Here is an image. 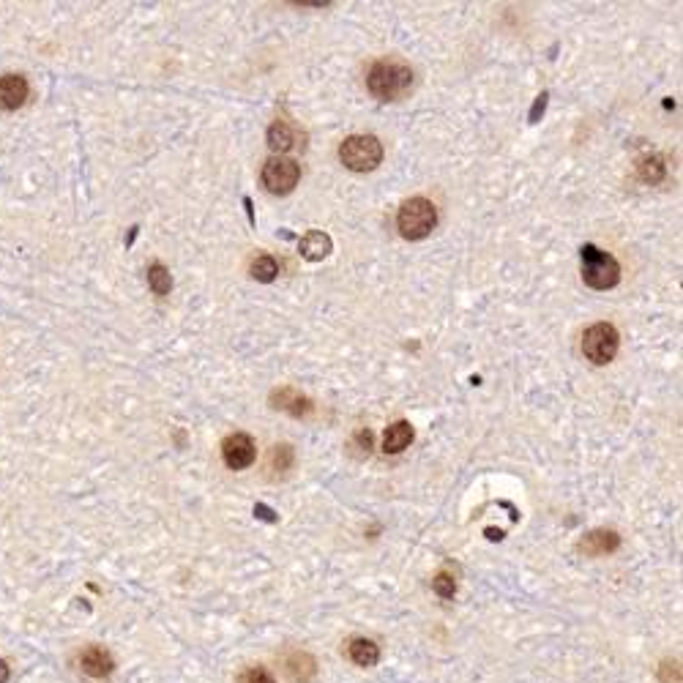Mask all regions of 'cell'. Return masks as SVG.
<instances>
[{"label":"cell","instance_id":"30bf717a","mask_svg":"<svg viewBox=\"0 0 683 683\" xmlns=\"http://www.w3.org/2000/svg\"><path fill=\"white\" fill-rule=\"evenodd\" d=\"M79 667H82V673L90 675V678H107V675L115 670V662H112V656H110L104 648L90 645V648L79 656Z\"/></svg>","mask_w":683,"mask_h":683},{"label":"cell","instance_id":"8fae6325","mask_svg":"<svg viewBox=\"0 0 683 683\" xmlns=\"http://www.w3.org/2000/svg\"><path fill=\"white\" fill-rule=\"evenodd\" d=\"M271 402H274L276 410H285V413H290L296 418L312 413V402L306 399L304 394H298L296 388H279V391H274L271 394Z\"/></svg>","mask_w":683,"mask_h":683},{"label":"cell","instance_id":"7402d4cb","mask_svg":"<svg viewBox=\"0 0 683 683\" xmlns=\"http://www.w3.org/2000/svg\"><path fill=\"white\" fill-rule=\"evenodd\" d=\"M659 678H662V683H681V667H678V662H664L659 667Z\"/></svg>","mask_w":683,"mask_h":683},{"label":"cell","instance_id":"4fadbf2b","mask_svg":"<svg viewBox=\"0 0 683 683\" xmlns=\"http://www.w3.org/2000/svg\"><path fill=\"white\" fill-rule=\"evenodd\" d=\"M618 547H620V536L615 531H591L580 541V549L585 555H607V552H615Z\"/></svg>","mask_w":683,"mask_h":683},{"label":"cell","instance_id":"ffe728a7","mask_svg":"<svg viewBox=\"0 0 683 683\" xmlns=\"http://www.w3.org/2000/svg\"><path fill=\"white\" fill-rule=\"evenodd\" d=\"M293 446H287V443H282V446H274V451H271V470H276V473H287L290 467H293Z\"/></svg>","mask_w":683,"mask_h":683},{"label":"cell","instance_id":"e0dca14e","mask_svg":"<svg viewBox=\"0 0 683 683\" xmlns=\"http://www.w3.org/2000/svg\"><path fill=\"white\" fill-rule=\"evenodd\" d=\"M664 172H667V167H664V159L662 156H656V153H651V156H642L640 161H637V175H640V181H645V183H662L664 181Z\"/></svg>","mask_w":683,"mask_h":683},{"label":"cell","instance_id":"7a4b0ae2","mask_svg":"<svg viewBox=\"0 0 683 683\" xmlns=\"http://www.w3.org/2000/svg\"><path fill=\"white\" fill-rule=\"evenodd\" d=\"M435 225H438V211L427 197H410L407 203H402L396 214V230L407 241L427 238L435 230Z\"/></svg>","mask_w":683,"mask_h":683},{"label":"cell","instance_id":"ac0fdd59","mask_svg":"<svg viewBox=\"0 0 683 683\" xmlns=\"http://www.w3.org/2000/svg\"><path fill=\"white\" fill-rule=\"evenodd\" d=\"M249 271H252V276L257 282H274L279 276V263L271 254H260V257L252 260V268Z\"/></svg>","mask_w":683,"mask_h":683},{"label":"cell","instance_id":"5b68a950","mask_svg":"<svg viewBox=\"0 0 683 683\" xmlns=\"http://www.w3.org/2000/svg\"><path fill=\"white\" fill-rule=\"evenodd\" d=\"M618 347H620V336L618 328L609 323H596L582 334V353L596 367L609 364L618 356Z\"/></svg>","mask_w":683,"mask_h":683},{"label":"cell","instance_id":"2e32d148","mask_svg":"<svg viewBox=\"0 0 683 683\" xmlns=\"http://www.w3.org/2000/svg\"><path fill=\"white\" fill-rule=\"evenodd\" d=\"M347 653H350V659H353L358 667H375L380 662V648L372 642V640H367V637L350 640Z\"/></svg>","mask_w":683,"mask_h":683},{"label":"cell","instance_id":"7c38bea8","mask_svg":"<svg viewBox=\"0 0 683 683\" xmlns=\"http://www.w3.org/2000/svg\"><path fill=\"white\" fill-rule=\"evenodd\" d=\"M331 249H334V243H331V235H325V232H320V230H312V232H306L304 238L298 241V252H301V257L312 260V263H317V260H325V257L331 254Z\"/></svg>","mask_w":683,"mask_h":683},{"label":"cell","instance_id":"3957f363","mask_svg":"<svg viewBox=\"0 0 683 683\" xmlns=\"http://www.w3.org/2000/svg\"><path fill=\"white\" fill-rule=\"evenodd\" d=\"M582 282L593 290H609L620 282V265L618 260L602 252L593 243L582 246Z\"/></svg>","mask_w":683,"mask_h":683},{"label":"cell","instance_id":"9c48e42d","mask_svg":"<svg viewBox=\"0 0 683 683\" xmlns=\"http://www.w3.org/2000/svg\"><path fill=\"white\" fill-rule=\"evenodd\" d=\"M30 93V85L22 74H3L0 77V110H17L25 104Z\"/></svg>","mask_w":683,"mask_h":683},{"label":"cell","instance_id":"d4e9b609","mask_svg":"<svg viewBox=\"0 0 683 683\" xmlns=\"http://www.w3.org/2000/svg\"><path fill=\"white\" fill-rule=\"evenodd\" d=\"M8 681V664L0 659V683H6Z\"/></svg>","mask_w":683,"mask_h":683},{"label":"cell","instance_id":"9a60e30c","mask_svg":"<svg viewBox=\"0 0 683 683\" xmlns=\"http://www.w3.org/2000/svg\"><path fill=\"white\" fill-rule=\"evenodd\" d=\"M285 670H287V675H290L293 683H309L314 678V673H317V662H314V656H309L304 651H296L285 662Z\"/></svg>","mask_w":683,"mask_h":683},{"label":"cell","instance_id":"d6986e66","mask_svg":"<svg viewBox=\"0 0 683 683\" xmlns=\"http://www.w3.org/2000/svg\"><path fill=\"white\" fill-rule=\"evenodd\" d=\"M148 285H151V290L156 296H167L172 290V276L161 263L148 265Z\"/></svg>","mask_w":683,"mask_h":683},{"label":"cell","instance_id":"603a6c76","mask_svg":"<svg viewBox=\"0 0 683 683\" xmlns=\"http://www.w3.org/2000/svg\"><path fill=\"white\" fill-rule=\"evenodd\" d=\"M241 683H274V678H271V673L265 667H252V670H246L241 675Z\"/></svg>","mask_w":683,"mask_h":683},{"label":"cell","instance_id":"cb8c5ba5","mask_svg":"<svg viewBox=\"0 0 683 683\" xmlns=\"http://www.w3.org/2000/svg\"><path fill=\"white\" fill-rule=\"evenodd\" d=\"M544 107H547V93H541V96H538V101L533 104V110H531V123H536V121H538V112H544Z\"/></svg>","mask_w":683,"mask_h":683},{"label":"cell","instance_id":"ba28073f","mask_svg":"<svg viewBox=\"0 0 683 683\" xmlns=\"http://www.w3.org/2000/svg\"><path fill=\"white\" fill-rule=\"evenodd\" d=\"M304 132H298L290 121H274L268 129V148L276 153H290L304 148Z\"/></svg>","mask_w":683,"mask_h":683},{"label":"cell","instance_id":"8992f818","mask_svg":"<svg viewBox=\"0 0 683 683\" xmlns=\"http://www.w3.org/2000/svg\"><path fill=\"white\" fill-rule=\"evenodd\" d=\"M298 178H301V167L293 159L274 156V159H268L263 164V186L271 194H290L296 189Z\"/></svg>","mask_w":683,"mask_h":683},{"label":"cell","instance_id":"52a82bcc","mask_svg":"<svg viewBox=\"0 0 683 683\" xmlns=\"http://www.w3.org/2000/svg\"><path fill=\"white\" fill-rule=\"evenodd\" d=\"M257 456V449H254V440L243 432H235V435H227L222 440V459L227 465L230 470H246Z\"/></svg>","mask_w":683,"mask_h":683},{"label":"cell","instance_id":"277c9868","mask_svg":"<svg viewBox=\"0 0 683 683\" xmlns=\"http://www.w3.org/2000/svg\"><path fill=\"white\" fill-rule=\"evenodd\" d=\"M339 159L353 172H372L383 161V143L375 134H353L342 143Z\"/></svg>","mask_w":683,"mask_h":683},{"label":"cell","instance_id":"5bb4252c","mask_svg":"<svg viewBox=\"0 0 683 683\" xmlns=\"http://www.w3.org/2000/svg\"><path fill=\"white\" fill-rule=\"evenodd\" d=\"M413 443V427L407 421H396L385 429L383 435V451L385 454H399Z\"/></svg>","mask_w":683,"mask_h":683},{"label":"cell","instance_id":"6da1fadb","mask_svg":"<svg viewBox=\"0 0 683 683\" xmlns=\"http://www.w3.org/2000/svg\"><path fill=\"white\" fill-rule=\"evenodd\" d=\"M410 85H413V69L402 61H378L367 74V88L380 101H394L405 96Z\"/></svg>","mask_w":683,"mask_h":683},{"label":"cell","instance_id":"44dd1931","mask_svg":"<svg viewBox=\"0 0 683 683\" xmlns=\"http://www.w3.org/2000/svg\"><path fill=\"white\" fill-rule=\"evenodd\" d=\"M432 588H435V593H438L440 599H454V593H456V582L449 571H440V574L432 580Z\"/></svg>","mask_w":683,"mask_h":683}]
</instances>
